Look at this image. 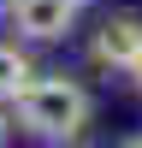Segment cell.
<instances>
[{"label": "cell", "instance_id": "obj_1", "mask_svg": "<svg viewBox=\"0 0 142 148\" xmlns=\"http://www.w3.org/2000/svg\"><path fill=\"white\" fill-rule=\"evenodd\" d=\"M6 107L18 113V125L30 130V136H47V142H71L83 125H89V113H95V101H89L83 83H71V77H42V71H36Z\"/></svg>", "mask_w": 142, "mask_h": 148}, {"label": "cell", "instance_id": "obj_6", "mask_svg": "<svg viewBox=\"0 0 142 148\" xmlns=\"http://www.w3.org/2000/svg\"><path fill=\"white\" fill-rule=\"evenodd\" d=\"M130 77H136V89H142V53H136V65H130Z\"/></svg>", "mask_w": 142, "mask_h": 148}, {"label": "cell", "instance_id": "obj_2", "mask_svg": "<svg viewBox=\"0 0 142 148\" xmlns=\"http://www.w3.org/2000/svg\"><path fill=\"white\" fill-rule=\"evenodd\" d=\"M83 18V0H6V24L24 42H59Z\"/></svg>", "mask_w": 142, "mask_h": 148}, {"label": "cell", "instance_id": "obj_4", "mask_svg": "<svg viewBox=\"0 0 142 148\" xmlns=\"http://www.w3.org/2000/svg\"><path fill=\"white\" fill-rule=\"evenodd\" d=\"M30 77H36V59L24 53L18 42H0V101H12Z\"/></svg>", "mask_w": 142, "mask_h": 148}, {"label": "cell", "instance_id": "obj_7", "mask_svg": "<svg viewBox=\"0 0 142 148\" xmlns=\"http://www.w3.org/2000/svg\"><path fill=\"white\" fill-rule=\"evenodd\" d=\"M124 148H142V136H136V142H124Z\"/></svg>", "mask_w": 142, "mask_h": 148}, {"label": "cell", "instance_id": "obj_3", "mask_svg": "<svg viewBox=\"0 0 142 148\" xmlns=\"http://www.w3.org/2000/svg\"><path fill=\"white\" fill-rule=\"evenodd\" d=\"M142 53V18H130V12H113V18H101V30L89 36V59L106 71H130Z\"/></svg>", "mask_w": 142, "mask_h": 148}, {"label": "cell", "instance_id": "obj_5", "mask_svg": "<svg viewBox=\"0 0 142 148\" xmlns=\"http://www.w3.org/2000/svg\"><path fill=\"white\" fill-rule=\"evenodd\" d=\"M6 130H12V125H6V101H0V142H6Z\"/></svg>", "mask_w": 142, "mask_h": 148}]
</instances>
